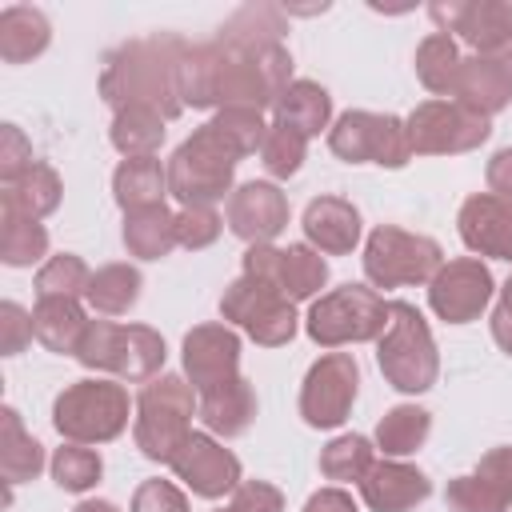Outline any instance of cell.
I'll list each match as a JSON object with an SVG mask.
<instances>
[{
    "mask_svg": "<svg viewBox=\"0 0 512 512\" xmlns=\"http://www.w3.org/2000/svg\"><path fill=\"white\" fill-rule=\"evenodd\" d=\"M496 292V280L488 272V264H480V256H460V260H448L432 284H428V304L440 320L448 324H468L476 320L488 300Z\"/></svg>",
    "mask_w": 512,
    "mask_h": 512,
    "instance_id": "5bb4252c",
    "label": "cell"
},
{
    "mask_svg": "<svg viewBox=\"0 0 512 512\" xmlns=\"http://www.w3.org/2000/svg\"><path fill=\"white\" fill-rule=\"evenodd\" d=\"M452 100L480 112V116H496L500 108H508L512 100V44L496 48V52H476L460 60L456 72V88Z\"/></svg>",
    "mask_w": 512,
    "mask_h": 512,
    "instance_id": "ac0fdd59",
    "label": "cell"
},
{
    "mask_svg": "<svg viewBox=\"0 0 512 512\" xmlns=\"http://www.w3.org/2000/svg\"><path fill=\"white\" fill-rule=\"evenodd\" d=\"M220 512H228V508H220Z\"/></svg>",
    "mask_w": 512,
    "mask_h": 512,
    "instance_id": "f5cc1de1",
    "label": "cell"
},
{
    "mask_svg": "<svg viewBox=\"0 0 512 512\" xmlns=\"http://www.w3.org/2000/svg\"><path fill=\"white\" fill-rule=\"evenodd\" d=\"M228 512H284V496L268 480H240L228 500Z\"/></svg>",
    "mask_w": 512,
    "mask_h": 512,
    "instance_id": "f6af8a7d",
    "label": "cell"
},
{
    "mask_svg": "<svg viewBox=\"0 0 512 512\" xmlns=\"http://www.w3.org/2000/svg\"><path fill=\"white\" fill-rule=\"evenodd\" d=\"M444 504H448V512H508V500L492 484H484L476 472L452 476L444 488Z\"/></svg>",
    "mask_w": 512,
    "mask_h": 512,
    "instance_id": "60d3db41",
    "label": "cell"
},
{
    "mask_svg": "<svg viewBox=\"0 0 512 512\" xmlns=\"http://www.w3.org/2000/svg\"><path fill=\"white\" fill-rule=\"evenodd\" d=\"M304 236L324 256H348L360 244V212L344 196H316L304 208Z\"/></svg>",
    "mask_w": 512,
    "mask_h": 512,
    "instance_id": "7402d4cb",
    "label": "cell"
},
{
    "mask_svg": "<svg viewBox=\"0 0 512 512\" xmlns=\"http://www.w3.org/2000/svg\"><path fill=\"white\" fill-rule=\"evenodd\" d=\"M176 212L168 204H152L140 212H124V248L136 260H160L176 248Z\"/></svg>",
    "mask_w": 512,
    "mask_h": 512,
    "instance_id": "f1b7e54d",
    "label": "cell"
},
{
    "mask_svg": "<svg viewBox=\"0 0 512 512\" xmlns=\"http://www.w3.org/2000/svg\"><path fill=\"white\" fill-rule=\"evenodd\" d=\"M204 428L212 436H244L256 420V392L244 376L212 388V392H200V412Z\"/></svg>",
    "mask_w": 512,
    "mask_h": 512,
    "instance_id": "cb8c5ba5",
    "label": "cell"
},
{
    "mask_svg": "<svg viewBox=\"0 0 512 512\" xmlns=\"http://www.w3.org/2000/svg\"><path fill=\"white\" fill-rule=\"evenodd\" d=\"M328 120H332V96L316 80H292L276 100V124H288L308 140L320 136Z\"/></svg>",
    "mask_w": 512,
    "mask_h": 512,
    "instance_id": "83f0119b",
    "label": "cell"
},
{
    "mask_svg": "<svg viewBox=\"0 0 512 512\" xmlns=\"http://www.w3.org/2000/svg\"><path fill=\"white\" fill-rule=\"evenodd\" d=\"M372 464H376L372 444L356 432H344V436H336L332 444L320 448V472L336 484H360Z\"/></svg>",
    "mask_w": 512,
    "mask_h": 512,
    "instance_id": "d590c367",
    "label": "cell"
},
{
    "mask_svg": "<svg viewBox=\"0 0 512 512\" xmlns=\"http://www.w3.org/2000/svg\"><path fill=\"white\" fill-rule=\"evenodd\" d=\"M188 44L176 32H156L140 40H124L104 56L100 72V96L112 112L124 108H152L164 120H176L184 112L176 72L184 60Z\"/></svg>",
    "mask_w": 512,
    "mask_h": 512,
    "instance_id": "6da1fadb",
    "label": "cell"
},
{
    "mask_svg": "<svg viewBox=\"0 0 512 512\" xmlns=\"http://www.w3.org/2000/svg\"><path fill=\"white\" fill-rule=\"evenodd\" d=\"M236 164H240V152L212 124H200L168 160V192L180 200V208H192V204L212 208L232 188Z\"/></svg>",
    "mask_w": 512,
    "mask_h": 512,
    "instance_id": "5b68a950",
    "label": "cell"
},
{
    "mask_svg": "<svg viewBox=\"0 0 512 512\" xmlns=\"http://www.w3.org/2000/svg\"><path fill=\"white\" fill-rule=\"evenodd\" d=\"M184 372L188 384L200 392H212L240 376V336L228 324H196L184 336Z\"/></svg>",
    "mask_w": 512,
    "mask_h": 512,
    "instance_id": "2e32d148",
    "label": "cell"
},
{
    "mask_svg": "<svg viewBox=\"0 0 512 512\" xmlns=\"http://www.w3.org/2000/svg\"><path fill=\"white\" fill-rule=\"evenodd\" d=\"M360 496L372 512H412L432 496V480L404 460H376L360 480Z\"/></svg>",
    "mask_w": 512,
    "mask_h": 512,
    "instance_id": "44dd1931",
    "label": "cell"
},
{
    "mask_svg": "<svg viewBox=\"0 0 512 512\" xmlns=\"http://www.w3.org/2000/svg\"><path fill=\"white\" fill-rule=\"evenodd\" d=\"M220 316L240 324L264 348H280V344H288L296 336V308H292V300L276 284H264V280L244 276V272L224 288Z\"/></svg>",
    "mask_w": 512,
    "mask_h": 512,
    "instance_id": "30bf717a",
    "label": "cell"
},
{
    "mask_svg": "<svg viewBox=\"0 0 512 512\" xmlns=\"http://www.w3.org/2000/svg\"><path fill=\"white\" fill-rule=\"evenodd\" d=\"M88 280H92L88 264L80 256H72V252H60V256H48L40 264L36 296H72V300H80L88 292Z\"/></svg>",
    "mask_w": 512,
    "mask_h": 512,
    "instance_id": "74e56055",
    "label": "cell"
},
{
    "mask_svg": "<svg viewBox=\"0 0 512 512\" xmlns=\"http://www.w3.org/2000/svg\"><path fill=\"white\" fill-rule=\"evenodd\" d=\"M304 512H356V500L344 488H320L308 496Z\"/></svg>",
    "mask_w": 512,
    "mask_h": 512,
    "instance_id": "681fc988",
    "label": "cell"
},
{
    "mask_svg": "<svg viewBox=\"0 0 512 512\" xmlns=\"http://www.w3.org/2000/svg\"><path fill=\"white\" fill-rule=\"evenodd\" d=\"M456 228H460V240L468 244V252L512 264V200L476 192L460 204Z\"/></svg>",
    "mask_w": 512,
    "mask_h": 512,
    "instance_id": "ffe728a7",
    "label": "cell"
},
{
    "mask_svg": "<svg viewBox=\"0 0 512 512\" xmlns=\"http://www.w3.org/2000/svg\"><path fill=\"white\" fill-rule=\"evenodd\" d=\"M428 16L436 32H456L476 52H496L512 44V4L504 0H436Z\"/></svg>",
    "mask_w": 512,
    "mask_h": 512,
    "instance_id": "9a60e30c",
    "label": "cell"
},
{
    "mask_svg": "<svg viewBox=\"0 0 512 512\" xmlns=\"http://www.w3.org/2000/svg\"><path fill=\"white\" fill-rule=\"evenodd\" d=\"M52 424L68 444H108L128 428V388L116 380H76L56 396Z\"/></svg>",
    "mask_w": 512,
    "mask_h": 512,
    "instance_id": "8992f818",
    "label": "cell"
},
{
    "mask_svg": "<svg viewBox=\"0 0 512 512\" xmlns=\"http://www.w3.org/2000/svg\"><path fill=\"white\" fill-rule=\"evenodd\" d=\"M32 332L48 352L76 356V348H80V340L88 332V316H84L80 300H72V296H36Z\"/></svg>",
    "mask_w": 512,
    "mask_h": 512,
    "instance_id": "603a6c76",
    "label": "cell"
},
{
    "mask_svg": "<svg viewBox=\"0 0 512 512\" xmlns=\"http://www.w3.org/2000/svg\"><path fill=\"white\" fill-rule=\"evenodd\" d=\"M328 148L348 164H380V168H404L412 160L408 128L400 116L388 112H344L328 128Z\"/></svg>",
    "mask_w": 512,
    "mask_h": 512,
    "instance_id": "9c48e42d",
    "label": "cell"
},
{
    "mask_svg": "<svg viewBox=\"0 0 512 512\" xmlns=\"http://www.w3.org/2000/svg\"><path fill=\"white\" fill-rule=\"evenodd\" d=\"M500 304H504V308H512V276H508V280H504V288H500Z\"/></svg>",
    "mask_w": 512,
    "mask_h": 512,
    "instance_id": "816d5d0a",
    "label": "cell"
},
{
    "mask_svg": "<svg viewBox=\"0 0 512 512\" xmlns=\"http://www.w3.org/2000/svg\"><path fill=\"white\" fill-rule=\"evenodd\" d=\"M140 272L132 264H104L92 272L84 300L100 312V316H124L136 300H140Z\"/></svg>",
    "mask_w": 512,
    "mask_h": 512,
    "instance_id": "1f68e13d",
    "label": "cell"
},
{
    "mask_svg": "<svg viewBox=\"0 0 512 512\" xmlns=\"http://www.w3.org/2000/svg\"><path fill=\"white\" fill-rule=\"evenodd\" d=\"M388 312H392V304L376 288L344 284V288H332L320 300H312L304 324L320 348H340V344L380 340V332L388 328Z\"/></svg>",
    "mask_w": 512,
    "mask_h": 512,
    "instance_id": "52a82bcc",
    "label": "cell"
},
{
    "mask_svg": "<svg viewBox=\"0 0 512 512\" xmlns=\"http://www.w3.org/2000/svg\"><path fill=\"white\" fill-rule=\"evenodd\" d=\"M32 144L24 140V132L16 124H4L0 128V184L16 180L24 168H32Z\"/></svg>",
    "mask_w": 512,
    "mask_h": 512,
    "instance_id": "bcb514c9",
    "label": "cell"
},
{
    "mask_svg": "<svg viewBox=\"0 0 512 512\" xmlns=\"http://www.w3.org/2000/svg\"><path fill=\"white\" fill-rule=\"evenodd\" d=\"M132 512H188V496L172 480H144L132 492Z\"/></svg>",
    "mask_w": 512,
    "mask_h": 512,
    "instance_id": "7bdbcfd3",
    "label": "cell"
},
{
    "mask_svg": "<svg viewBox=\"0 0 512 512\" xmlns=\"http://www.w3.org/2000/svg\"><path fill=\"white\" fill-rule=\"evenodd\" d=\"M220 228H224V220H220L208 204H192V208H180V212H176V240H180V248H188V252H200V248L216 244Z\"/></svg>",
    "mask_w": 512,
    "mask_h": 512,
    "instance_id": "b9f144b4",
    "label": "cell"
},
{
    "mask_svg": "<svg viewBox=\"0 0 512 512\" xmlns=\"http://www.w3.org/2000/svg\"><path fill=\"white\" fill-rule=\"evenodd\" d=\"M360 388V364L352 352H324L300 384V416L308 428H340Z\"/></svg>",
    "mask_w": 512,
    "mask_h": 512,
    "instance_id": "7c38bea8",
    "label": "cell"
},
{
    "mask_svg": "<svg viewBox=\"0 0 512 512\" xmlns=\"http://www.w3.org/2000/svg\"><path fill=\"white\" fill-rule=\"evenodd\" d=\"M208 124L240 152V160L252 156L256 148H264V136H268V124H264V116L256 108H220Z\"/></svg>",
    "mask_w": 512,
    "mask_h": 512,
    "instance_id": "ab89813d",
    "label": "cell"
},
{
    "mask_svg": "<svg viewBox=\"0 0 512 512\" xmlns=\"http://www.w3.org/2000/svg\"><path fill=\"white\" fill-rule=\"evenodd\" d=\"M376 364L384 372V380L396 388V392H428L440 376V352H436V340H432V328L428 320L404 304V300H392V312H388V328L380 332L376 340Z\"/></svg>",
    "mask_w": 512,
    "mask_h": 512,
    "instance_id": "277c9868",
    "label": "cell"
},
{
    "mask_svg": "<svg viewBox=\"0 0 512 512\" xmlns=\"http://www.w3.org/2000/svg\"><path fill=\"white\" fill-rule=\"evenodd\" d=\"M32 312H24L16 300H4L0 304V352L4 356H16L32 344Z\"/></svg>",
    "mask_w": 512,
    "mask_h": 512,
    "instance_id": "ee69618b",
    "label": "cell"
},
{
    "mask_svg": "<svg viewBox=\"0 0 512 512\" xmlns=\"http://www.w3.org/2000/svg\"><path fill=\"white\" fill-rule=\"evenodd\" d=\"M168 468L176 472V480L192 488V496H204V500H220L240 484V460L224 444H216L212 432H192Z\"/></svg>",
    "mask_w": 512,
    "mask_h": 512,
    "instance_id": "e0dca14e",
    "label": "cell"
},
{
    "mask_svg": "<svg viewBox=\"0 0 512 512\" xmlns=\"http://www.w3.org/2000/svg\"><path fill=\"white\" fill-rule=\"evenodd\" d=\"M52 40V24L40 8L28 4H8L0 12V60L4 64H28L40 56Z\"/></svg>",
    "mask_w": 512,
    "mask_h": 512,
    "instance_id": "d4e9b609",
    "label": "cell"
},
{
    "mask_svg": "<svg viewBox=\"0 0 512 512\" xmlns=\"http://www.w3.org/2000/svg\"><path fill=\"white\" fill-rule=\"evenodd\" d=\"M228 228L248 248L272 244L288 228V196L268 180H248L228 196Z\"/></svg>",
    "mask_w": 512,
    "mask_h": 512,
    "instance_id": "d6986e66",
    "label": "cell"
},
{
    "mask_svg": "<svg viewBox=\"0 0 512 512\" xmlns=\"http://www.w3.org/2000/svg\"><path fill=\"white\" fill-rule=\"evenodd\" d=\"M488 192L500 196V200H512V148H500L492 160H488Z\"/></svg>",
    "mask_w": 512,
    "mask_h": 512,
    "instance_id": "c3c4849f",
    "label": "cell"
},
{
    "mask_svg": "<svg viewBox=\"0 0 512 512\" xmlns=\"http://www.w3.org/2000/svg\"><path fill=\"white\" fill-rule=\"evenodd\" d=\"M244 276H256L264 284H276L292 304L312 300L328 280V260L312 244H252L244 252Z\"/></svg>",
    "mask_w": 512,
    "mask_h": 512,
    "instance_id": "4fadbf2b",
    "label": "cell"
},
{
    "mask_svg": "<svg viewBox=\"0 0 512 512\" xmlns=\"http://www.w3.org/2000/svg\"><path fill=\"white\" fill-rule=\"evenodd\" d=\"M44 468V448L40 440H32L16 416V408H4L0 412V472H4V484H24V480H36Z\"/></svg>",
    "mask_w": 512,
    "mask_h": 512,
    "instance_id": "f546056e",
    "label": "cell"
},
{
    "mask_svg": "<svg viewBox=\"0 0 512 512\" xmlns=\"http://www.w3.org/2000/svg\"><path fill=\"white\" fill-rule=\"evenodd\" d=\"M164 192H168V164H160L156 156L120 160L116 172H112V196L124 212L164 204Z\"/></svg>",
    "mask_w": 512,
    "mask_h": 512,
    "instance_id": "484cf974",
    "label": "cell"
},
{
    "mask_svg": "<svg viewBox=\"0 0 512 512\" xmlns=\"http://www.w3.org/2000/svg\"><path fill=\"white\" fill-rule=\"evenodd\" d=\"M432 432V416L416 404H396L376 424V448L384 456H412Z\"/></svg>",
    "mask_w": 512,
    "mask_h": 512,
    "instance_id": "d6a6232c",
    "label": "cell"
},
{
    "mask_svg": "<svg viewBox=\"0 0 512 512\" xmlns=\"http://www.w3.org/2000/svg\"><path fill=\"white\" fill-rule=\"evenodd\" d=\"M60 192H64V188H60L56 168H52V164H44V160H36V164H32V168H24L16 180L0 184V208H12V212H20V216L40 220V216L56 212Z\"/></svg>",
    "mask_w": 512,
    "mask_h": 512,
    "instance_id": "4316f807",
    "label": "cell"
},
{
    "mask_svg": "<svg viewBox=\"0 0 512 512\" xmlns=\"http://www.w3.org/2000/svg\"><path fill=\"white\" fill-rule=\"evenodd\" d=\"M52 480L64 488V492H88L96 480H100V472H104V460H100V452L96 448H88V444H64V448H56L52 452Z\"/></svg>",
    "mask_w": 512,
    "mask_h": 512,
    "instance_id": "8d00e7d4",
    "label": "cell"
},
{
    "mask_svg": "<svg viewBox=\"0 0 512 512\" xmlns=\"http://www.w3.org/2000/svg\"><path fill=\"white\" fill-rule=\"evenodd\" d=\"M304 156H308V136H300V132L288 128V124H268L260 160H264V168H268L276 180L296 176L300 164H304Z\"/></svg>",
    "mask_w": 512,
    "mask_h": 512,
    "instance_id": "f35d334b",
    "label": "cell"
},
{
    "mask_svg": "<svg viewBox=\"0 0 512 512\" xmlns=\"http://www.w3.org/2000/svg\"><path fill=\"white\" fill-rule=\"evenodd\" d=\"M200 412V396L184 376H168L160 372L156 380H148L136 396V420H132V436L136 448L148 460L172 464L176 452L184 448V440L192 436V416Z\"/></svg>",
    "mask_w": 512,
    "mask_h": 512,
    "instance_id": "7a4b0ae2",
    "label": "cell"
},
{
    "mask_svg": "<svg viewBox=\"0 0 512 512\" xmlns=\"http://www.w3.org/2000/svg\"><path fill=\"white\" fill-rule=\"evenodd\" d=\"M164 336L148 324H112L88 320V332L76 348V360L92 372H112L128 384H148L164 368Z\"/></svg>",
    "mask_w": 512,
    "mask_h": 512,
    "instance_id": "3957f363",
    "label": "cell"
},
{
    "mask_svg": "<svg viewBox=\"0 0 512 512\" xmlns=\"http://www.w3.org/2000/svg\"><path fill=\"white\" fill-rule=\"evenodd\" d=\"M40 256H48V232L40 220L20 216L12 208H0V260L8 268H28Z\"/></svg>",
    "mask_w": 512,
    "mask_h": 512,
    "instance_id": "836d02e7",
    "label": "cell"
},
{
    "mask_svg": "<svg viewBox=\"0 0 512 512\" xmlns=\"http://www.w3.org/2000/svg\"><path fill=\"white\" fill-rule=\"evenodd\" d=\"M444 268V252L432 236L380 224L364 244V276L372 288H404V284H432Z\"/></svg>",
    "mask_w": 512,
    "mask_h": 512,
    "instance_id": "ba28073f",
    "label": "cell"
},
{
    "mask_svg": "<svg viewBox=\"0 0 512 512\" xmlns=\"http://www.w3.org/2000/svg\"><path fill=\"white\" fill-rule=\"evenodd\" d=\"M460 60H464V56H460V48H456L452 36H444V32H428V36L420 40V48H416V76H420V84H424L428 92H436V96H452Z\"/></svg>",
    "mask_w": 512,
    "mask_h": 512,
    "instance_id": "e575fe53",
    "label": "cell"
},
{
    "mask_svg": "<svg viewBox=\"0 0 512 512\" xmlns=\"http://www.w3.org/2000/svg\"><path fill=\"white\" fill-rule=\"evenodd\" d=\"M476 476H480L484 484H492V488L512 504V444L484 452L480 464H476Z\"/></svg>",
    "mask_w": 512,
    "mask_h": 512,
    "instance_id": "7dc6e473",
    "label": "cell"
},
{
    "mask_svg": "<svg viewBox=\"0 0 512 512\" xmlns=\"http://www.w3.org/2000/svg\"><path fill=\"white\" fill-rule=\"evenodd\" d=\"M168 120L152 108H124L112 116V128H108V140L112 148L124 156V160H136V156H156V148L164 144V128Z\"/></svg>",
    "mask_w": 512,
    "mask_h": 512,
    "instance_id": "4dcf8cb0",
    "label": "cell"
},
{
    "mask_svg": "<svg viewBox=\"0 0 512 512\" xmlns=\"http://www.w3.org/2000/svg\"><path fill=\"white\" fill-rule=\"evenodd\" d=\"M72 512H120L116 504H108V500H80Z\"/></svg>",
    "mask_w": 512,
    "mask_h": 512,
    "instance_id": "f907efd6",
    "label": "cell"
},
{
    "mask_svg": "<svg viewBox=\"0 0 512 512\" xmlns=\"http://www.w3.org/2000/svg\"><path fill=\"white\" fill-rule=\"evenodd\" d=\"M408 144L416 156H460L480 148L492 136L488 116L456 104V100H424L404 120Z\"/></svg>",
    "mask_w": 512,
    "mask_h": 512,
    "instance_id": "8fae6325",
    "label": "cell"
}]
</instances>
